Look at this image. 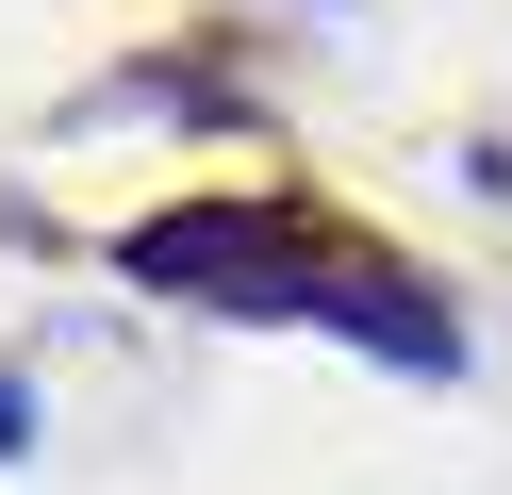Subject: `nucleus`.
<instances>
[{
	"label": "nucleus",
	"mask_w": 512,
	"mask_h": 495,
	"mask_svg": "<svg viewBox=\"0 0 512 495\" xmlns=\"http://www.w3.org/2000/svg\"><path fill=\"white\" fill-rule=\"evenodd\" d=\"M116 264L166 297H199V314H314V281H331V215H298V198H166V215L116 231Z\"/></svg>",
	"instance_id": "1"
},
{
	"label": "nucleus",
	"mask_w": 512,
	"mask_h": 495,
	"mask_svg": "<svg viewBox=\"0 0 512 495\" xmlns=\"http://www.w3.org/2000/svg\"><path fill=\"white\" fill-rule=\"evenodd\" d=\"M314 330H347V347L413 363V380H463V314H446L413 264H380V248H347L331 281H314Z\"/></svg>",
	"instance_id": "2"
},
{
	"label": "nucleus",
	"mask_w": 512,
	"mask_h": 495,
	"mask_svg": "<svg viewBox=\"0 0 512 495\" xmlns=\"http://www.w3.org/2000/svg\"><path fill=\"white\" fill-rule=\"evenodd\" d=\"M34 446V380H17V363H0V462Z\"/></svg>",
	"instance_id": "3"
}]
</instances>
